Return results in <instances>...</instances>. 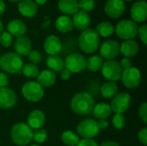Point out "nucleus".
Here are the masks:
<instances>
[{
	"label": "nucleus",
	"instance_id": "603ef678",
	"mask_svg": "<svg viewBox=\"0 0 147 146\" xmlns=\"http://www.w3.org/2000/svg\"><path fill=\"white\" fill-rule=\"evenodd\" d=\"M9 2H12V3H16V2H20L21 0H8Z\"/></svg>",
	"mask_w": 147,
	"mask_h": 146
},
{
	"label": "nucleus",
	"instance_id": "8fccbe9b",
	"mask_svg": "<svg viewBox=\"0 0 147 146\" xmlns=\"http://www.w3.org/2000/svg\"><path fill=\"white\" fill-rule=\"evenodd\" d=\"M48 0H34V3L37 4V5H43L45 4Z\"/></svg>",
	"mask_w": 147,
	"mask_h": 146
},
{
	"label": "nucleus",
	"instance_id": "1a4fd4ad",
	"mask_svg": "<svg viewBox=\"0 0 147 146\" xmlns=\"http://www.w3.org/2000/svg\"><path fill=\"white\" fill-rule=\"evenodd\" d=\"M65 68L71 73H79L86 68V59L78 52L69 54L65 59Z\"/></svg>",
	"mask_w": 147,
	"mask_h": 146
},
{
	"label": "nucleus",
	"instance_id": "412c9836",
	"mask_svg": "<svg viewBox=\"0 0 147 146\" xmlns=\"http://www.w3.org/2000/svg\"><path fill=\"white\" fill-rule=\"evenodd\" d=\"M140 46L139 43L134 40H124L120 45V52L125 58H133L139 52Z\"/></svg>",
	"mask_w": 147,
	"mask_h": 146
},
{
	"label": "nucleus",
	"instance_id": "f704fd0d",
	"mask_svg": "<svg viewBox=\"0 0 147 146\" xmlns=\"http://www.w3.org/2000/svg\"><path fill=\"white\" fill-rule=\"evenodd\" d=\"M112 124L116 130H121L125 127L126 118L123 114H115L112 118Z\"/></svg>",
	"mask_w": 147,
	"mask_h": 146
},
{
	"label": "nucleus",
	"instance_id": "a211bd4d",
	"mask_svg": "<svg viewBox=\"0 0 147 146\" xmlns=\"http://www.w3.org/2000/svg\"><path fill=\"white\" fill-rule=\"evenodd\" d=\"M46 122V115L40 109H34L31 111L27 119V124L31 129H40Z\"/></svg>",
	"mask_w": 147,
	"mask_h": 146
},
{
	"label": "nucleus",
	"instance_id": "3c124183",
	"mask_svg": "<svg viewBox=\"0 0 147 146\" xmlns=\"http://www.w3.org/2000/svg\"><path fill=\"white\" fill-rule=\"evenodd\" d=\"M3 32V22L0 20V35Z\"/></svg>",
	"mask_w": 147,
	"mask_h": 146
},
{
	"label": "nucleus",
	"instance_id": "58836bf2",
	"mask_svg": "<svg viewBox=\"0 0 147 146\" xmlns=\"http://www.w3.org/2000/svg\"><path fill=\"white\" fill-rule=\"evenodd\" d=\"M138 34L140 36V40L145 44H147V25L146 23L140 25V27H139L138 29Z\"/></svg>",
	"mask_w": 147,
	"mask_h": 146
},
{
	"label": "nucleus",
	"instance_id": "37998d69",
	"mask_svg": "<svg viewBox=\"0 0 147 146\" xmlns=\"http://www.w3.org/2000/svg\"><path fill=\"white\" fill-rule=\"evenodd\" d=\"M9 77L8 75L2 71L0 72V88H5L9 85Z\"/></svg>",
	"mask_w": 147,
	"mask_h": 146
},
{
	"label": "nucleus",
	"instance_id": "c9c22d12",
	"mask_svg": "<svg viewBox=\"0 0 147 146\" xmlns=\"http://www.w3.org/2000/svg\"><path fill=\"white\" fill-rule=\"evenodd\" d=\"M96 6L95 0H80L78 2V7L79 10L89 13L94 9Z\"/></svg>",
	"mask_w": 147,
	"mask_h": 146
},
{
	"label": "nucleus",
	"instance_id": "09e8293b",
	"mask_svg": "<svg viewBox=\"0 0 147 146\" xmlns=\"http://www.w3.org/2000/svg\"><path fill=\"white\" fill-rule=\"evenodd\" d=\"M6 6H5V3L3 0H0V15H3L5 11Z\"/></svg>",
	"mask_w": 147,
	"mask_h": 146
},
{
	"label": "nucleus",
	"instance_id": "2f4dec72",
	"mask_svg": "<svg viewBox=\"0 0 147 146\" xmlns=\"http://www.w3.org/2000/svg\"><path fill=\"white\" fill-rule=\"evenodd\" d=\"M78 41L74 38H67L64 43H62V49L60 53L62 55L68 56L69 54L73 53L78 47Z\"/></svg>",
	"mask_w": 147,
	"mask_h": 146
},
{
	"label": "nucleus",
	"instance_id": "ea45409f",
	"mask_svg": "<svg viewBox=\"0 0 147 146\" xmlns=\"http://www.w3.org/2000/svg\"><path fill=\"white\" fill-rule=\"evenodd\" d=\"M139 116L141 120L146 124L147 123V102H143L139 108Z\"/></svg>",
	"mask_w": 147,
	"mask_h": 146
},
{
	"label": "nucleus",
	"instance_id": "a19ab883",
	"mask_svg": "<svg viewBox=\"0 0 147 146\" xmlns=\"http://www.w3.org/2000/svg\"><path fill=\"white\" fill-rule=\"evenodd\" d=\"M76 146H99L98 144L92 139H82L78 141Z\"/></svg>",
	"mask_w": 147,
	"mask_h": 146
},
{
	"label": "nucleus",
	"instance_id": "7c9ffc66",
	"mask_svg": "<svg viewBox=\"0 0 147 146\" xmlns=\"http://www.w3.org/2000/svg\"><path fill=\"white\" fill-rule=\"evenodd\" d=\"M61 140L65 145L76 146L80 140V137L71 130H65L61 134Z\"/></svg>",
	"mask_w": 147,
	"mask_h": 146
},
{
	"label": "nucleus",
	"instance_id": "4be33fe9",
	"mask_svg": "<svg viewBox=\"0 0 147 146\" xmlns=\"http://www.w3.org/2000/svg\"><path fill=\"white\" fill-rule=\"evenodd\" d=\"M7 32H9L12 36H22L27 32V25L20 19H14L8 23Z\"/></svg>",
	"mask_w": 147,
	"mask_h": 146
},
{
	"label": "nucleus",
	"instance_id": "b1692460",
	"mask_svg": "<svg viewBox=\"0 0 147 146\" xmlns=\"http://www.w3.org/2000/svg\"><path fill=\"white\" fill-rule=\"evenodd\" d=\"M59 10L65 15H75L79 11L78 0H59L58 3Z\"/></svg>",
	"mask_w": 147,
	"mask_h": 146
},
{
	"label": "nucleus",
	"instance_id": "c756f323",
	"mask_svg": "<svg viewBox=\"0 0 147 146\" xmlns=\"http://www.w3.org/2000/svg\"><path fill=\"white\" fill-rule=\"evenodd\" d=\"M103 62V59L100 55H92L86 59V68L92 72H97L101 71Z\"/></svg>",
	"mask_w": 147,
	"mask_h": 146
},
{
	"label": "nucleus",
	"instance_id": "423d86ee",
	"mask_svg": "<svg viewBox=\"0 0 147 146\" xmlns=\"http://www.w3.org/2000/svg\"><path fill=\"white\" fill-rule=\"evenodd\" d=\"M22 94L27 101L37 102L44 97L45 91L37 82L28 81L22 86Z\"/></svg>",
	"mask_w": 147,
	"mask_h": 146
},
{
	"label": "nucleus",
	"instance_id": "864d4df0",
	"mask_svg": "<svg viewBox=\"0 0 147 146\" xmlns=\"http://www.w3.org/2000/svg\"><path fill=\"white\" fill-rule=\"evenodd\" d=\"M29 146H39L38 145H30Z\"/></svg>",
	"mask_w": 147,
	"mask_h": 146
},
{
	"label": "nucleus",
	"instance_id": "ddd939ff",
	"mask_svg": "<svg viewBox=\"0 0 147 146\" xmlns=\"http://www.w3.org/2000/svg\"><path fill=\"white\" fill-rule=\"evenodd\" d=\"M126 10V5L123 0H107L104 4L105 14L113 19L121 16Z\"/></svg>",
	"mask_w": 147,
	"mask_h": 146
},
{
	"label": "nucleus",
	"instance_id": "2eb2a0df",
	"mask_svg": "<svg viewBox=\"0 0 147 146\" xmlns=\"http://www.w3.org/2000/svg\"><path fill=\"white\" fill-rule=\"evenodd\" d=\"M132 21L134 22H144L147 18V3L145 0L135 2L130 9Z\"/></svg>",
	"mask_w": 147,
	"mask_h": 146
},
{
	"label": "nucleus",
	"instance_id": "6e6552de",
	"mask_svg": "<svg viewBox=\"0 0 147 146\" xmlns=\"http://www.w3.org/2000/svg\"><path fill=\"white\" fill-rule=\"evenodd\" d=\"M77 134L83 139H93L99 134L100 130L96 120L93 119H85L78 123L77 126Z\"/></svg>",
	"mask_w": 147,
	"mask_h": 146
},
{
	"label": "nucleus",
	"instance_id": "9b49d317",
	"mask_svg": "<svg viewBox=\"0 0 147 146\" xmlns=\"http://www.w3.org/2000/svg\"><path fill=\"white\" fill-rule=\"evenodd\" d=\"M131 96L126 92H121L116 94L111 100L110 108L112 112L115 114H123L126 113L131 105Z\"/></svg>",
	"mask_w": 147,
	"mask_h": 146
},
{
	"label": "nucleus",
	"instance_id": "f8f14e48",
	"mask_svg": "<svg viewBox=\"0 0 147 146\" xmlns=\"http://www.w3.org/2000/svg\"><path fill=\"white\" fill-rule=\"evenodd\" d=\"M120 54V43L115 40H108L100 46V56L107 60H112Z\"/></svg>",
	"mask_w": 147,
	"mask_h": 146
},
{
	"label": "nucleus",
	"instance_id": "f3484780",
	"mask_svg": "<svg viewBox=\"0 0 147 146\" xmlns=\"http://www.w3.org/2000/svg\"><path fill=\"white\" fill-rule=\"evenodd\" d=\"M14 50L18 55L28 56L32 50V42L30 39L25 35L17 37L14 41Z\"/></svg>",
	"mask_w": 147,
	"mask_h": 146
},
{
	"label": "nucleus",
	"instance_id": "c85d7f7f",
	"mask_svg": "<svg viewBox=\"0 0 147 146\" xmlns=\"http://www.w3.org/2000/svg\"><path fill=\"white\" fill-rule=\"evenodd\" d=\"M96 32L98 34L99 36L102 37H110L115 33V27L109 22H102L96 25Z\"/></svg>",
	"mask_w": 147,
	"mask_h": 146
},
{
	"label": "nucleus",
	"instance_id": "cd10ccee",
	"mask_svg": "<svg viewBox=\"0 0 147 146\" xmlns=\"http://www.w3.org/2000/svg\"><path fill=\"white\" fill-rule=\"evenodd\" d=\"M118 91V86L116 83L114 82H106L104 83L100 89V93L102 96L105 99H112Z\"/></svg>",
	"mask_w": 147,
	"mask_h": 146
},
{
	"label": "nucleus",
	"instance_id": "c03bdc74",
	"mask_svg": "<svg viewBox=\"0 0 147 146\" xmlns=\"http://www.w3.org/2000/svg\"><path fill=\"white\" fill-rule=\"evenodd\" d=\"M120 65L121 67L122 68V70H126V69H128L130 67H132V61L129 58H122L121 60V63H120Z\"/></svg>",
	"mask_w": 147,
	"mask_h": 146
},
{
	"label": "nucleus",
	"instance_id": "a18cd8bd",
	"mask_svg": "<svg viewBox=\"0 0 147 146\" xmlns=\"http://www.w3.org/2000/svg\"><path fill=\"white\" fill-rule=\"evenodd\" d=\"M97 122V126H98V128L100 131H102V130H105L109 127V121L107 120H98Z\"/></svg>",
	"mask_w": 147,
	"mask_h": 146
},
{
	"label": "nucleus",
	"instance_id": "20e7f679",
	"mask_svg": "<svg viewBox=\"0 0 147 146\" xmlns=\"http://www.w3.org/2000/svg\"><path fill=\"white\" fill-rule=\"evenodd\" d=\"M22 66V58L15 52H6L0 57V68L3 72L9 74L21 73Z\"/></svg>",
	"mask_w": 147,
	"mask_h": 146
},
{
	"label": "nucleus",
	"instance_id": "6ab92c4d",
	"mask_svg": "<svg viewBox=\"0 0 147 146\" xmlns=\"http://www.w3.org/2000/svg\"><path fill=\"white\" fill-rule=\"evenodd\" d=\"M18 11L22 16L32 18L38 13V5L33 0H21L18 3Z\"/></svg>",
	"mask_w": 147,
	"mask_h": 146
},
{
	"label": "nucleus",
	"instance_id": "7ed1b4c3",
	"mask_svg": "<svg viewBox=\"0 0 147 146\" xmlns=\"http://www.w3.org/2000/svg\"><path fill=\"white\" fill-rule=\"evenodd\" d=\"M10 138L16 145H28L33 140V129L25 122L16 123L11 128Z\"/></svg>",
	"mask_w": 147,
	"mask_h": 146
},
{
	"label": "nucleus",
	"instance_id": "72a5a7b5",
	"mask_svg": "<svg viewBox=\"0 0 147 146\" xmlns=\"http://www.w3.org/2000/svg\"><path fill=\"white\" fill-rule=\"evenodd\" d=\"M47 137H48L47 132L43 128H40L33 131V140L37 144L45 143L47 139Z\"/></svg>",
	"mask_w": 147,
	"mask_h": 146
},
{
	"label": "nucleus",
	"instance_id": "e433bc0d",
	"mask_svg": "<svg viewBox=\"0 0 147 146\" xmlns=\"http://www.w3.org/2000/svg\"><path fill=\"white\" fill-rule=\"evenodd\" d=\"M13 43V36L7 31H3L0 35V44L2 46L7 48Z\"/></svg>",
	"mask_w": 147,
	"mask_h": 146
},
{
	"label": "nucleus",
	"instance_id": "5fc2aeb1",
	"mask_svg": "<svg viewBox=\"0 0 147 146\" xmlns=\"http://www.w3.org/2000/svg\"><path fill=\"white\" fill-rule=\"evenodd\" d=\"M125 1H127V2H131V1H133V0H125Z\"/></svg>",
	"mask_w": 147,
	"mask_h": 146
},
{
	"label": "nucleus",
	"instance_id": "f257e3e1",
	"mask_svg": "<svg viewBox=\"0 0 147 146\" xmlns=\"http://www.w3.org/2000/svg\"><path fill=\"white\" fill-rule=\"evenodd\" d=\"M95 100L88 92H78L75 94L70 102L71 111L79 115H87L92 113Z\"/></svg>",
	"mask_w": 147,
	"mask_h": 146
},
{
	"label": "nucleus",
	"instance_id": "f03ea898",
	"mask_svg": "<svg viewBox=\"0 0 147 146\" xmlns=\"http://www.w3.org/2000/svg\"><path fill=\"white\" fill-rule=\"evenodd\" d=\"M78 45L84 52L91 54L96 52L99 48L100 36L95 29L87 28L80 34Z\"/></svg>",
	"mask_w": 147,
	"mask_h": 146
},
{
	"label": "nucleus",
	"instance_id": "4c0bfd02",
	"mask_svg": "<svg viewBox=\"0 0 147 146\" xmlns=\"http://www.w3.org/2000/svg\"><path fill=\"white\" fill-rule=\"evenodd\" d=\"M28 59L31 64L37 65L42 60V55L41 53L37 50H31V52L28 55Z\"/></svg>",
	"mask_w": 147,
	"mask_h": 146
},
{
	"label": "nucleus",
	"instance_id": "49530a36",
	"mask_svg": "<svg viewBox=\"0 0 147 146\" xmlns=\"http://www.w3.org/2000/svg\"><path fill=\"white\" fill-rule=\"evenodd\" d=\"M71 75V73L67 69H65V68H64V69L60 71V77H61L62 80L66 81V80L70 79Z\"/></svg>",
	"mask_w": 147,
	"mask_h": 146
},
{
	"label": "nucleus",
	"instance_id": "79ce46f5",
	"mask_svg": "<svg viewBox=\"0 0 147 146\" xmlns=\"http://www.w3.org/2000/svg\"><path fill=\"white\" fill-rule=\"evenodd\" d=\"M138 139L140 140V142L143 145H147V128L144 127L142 128L139 133H138Z\"/></svg>",
	"mask_w": 147,
	"mask_h": 146
},
{
	"label": "nucleus",
	"instance_id": "393cba45",
	"mask_svg": "<svg viewBox=\"0 0 147 146\" xmlns=\"http://www.w3.org/2000/svg\"><path fill=\"white\" fill-rule=\"evenodd\" d=\"M55 28L57 30L62 34H66L73 29L72 19L69 15H60L57 18L55 22Z\"/></svg>",
	"mask_w": 147,
	"mask_h": 146
},
{
	"label": "nucleus",
	"instance_id": "473e14b6",
	"mask_svg": "<svg viewBox=\"0 0 147 146\" xmlns=\"http://www.w3.org/2000/svg\"><path fill=\"white\" fill-rule=\"evenodd\" d=\"M22 72L26 77L30 78V79H34V78H37V77L40 73V70H39V67L37 66V65L28 63V64L23 65Z\"/></svg>",
	"mask_w": 147,
	"mask_h": 146
},
{
	"label": "nucleus",
	"instance_id": "9d476101",
	"mask_svg": "<svg viewBox=\"0 0 147 146\" xmlns=\"http://www.w3.org/2000/svg\"><path fill=\"white\" fill-rule=\"evenodd\" d=\"M142 79V75L140 71L137 67H130L128 69L123 70L121 80L123 85L127 89H135L137 88Z\"/></svg>",
	"mask_w": 147,
	"mask_h": 146
},
{
	"label": "nucleus",
	"instance_id": "5701e85b",
	"mask_svg": "<svg viewBox=\"0 0 147 146\" xmlns=\"http://www.w3.org/2000/svg\"><path fill=\"white\" fill-rule=\"evenodd\" d=\"M37 83L42 88H48L56 83V74L51 70H43L37 77Z\"/></svg>",
	"mask_w": 147,
	"mask_h": 146
},
{
	"label": "nucleus",
	"instance_id": "de8ad7c7",
	"mask_svg": "<svg viewBox=\"0 0 147 146\" xmlns=\"http://www.w3.org/2000/svg\"><path fill=\"white\" fill-rule=\"evenodd\" d=\"M100 146H121L118 143L115 141H105Z\"/></svg>",
	"mask_w": 147,
	"mask_h": 146
},
{
	"label": "nucleus",
	"instance_id": "4468645a",
	"mask_svg": "<svg viewBox=\"0 0 147 146\" xmlns=\"http://www.w3.org/2000/svg\"><path fill=\"white\" fill-rule=\"evenodd\" d=\"M17 96L15 91L8 87L0 88V108L9 109L16 106Z\"/></svg>",
	"mask_w": 147,
	"mask_h": 146
},
{
	"label": "nucleus",
	"instance_id": "aec40b11",
	"mask_svg": "<svg viewBox=\"0 0 147 146\" xmlns=\"http://www.w3.org/2000/svg\"><path fill=\"white\" fill-rule=\"evenodd\" d=\"M72 23L73 27H75L78 30L84 31L87 28H89L90 23H91V18L90 15L84 11H78L75 15H73Z\"/></svg>",
	"mask_w": 147,
	"mask_h": 146
},
{
	"label": "nucleus",
	"instance_id": "dca6fc26",
	"mask_svg": "<svg viewBox=\"0 0 147 146\" xmlns=\"http://www.w3.org/2000/svg\"><path fill=\"white\" fill-rule=\"evenodd\" d=\"M43 46L46 52L49 56L59 55V53H60L62 49V41L58 36L54 34H51L45 39Z\"/></svg>",
	"mask_w": 147,
	"mask_h": 146
},
{
	"label": "nucleus",
	"instance_id": "0eeeda50",
	"mask_svg": "<svg viewBox=\"0 0 147 146\" xmlns=\"http://www.w3.org/2000/svg\"><path fill=\"white\" fill-rule=\"evenodd\" d=\"M101 71L103 77L106 78L108 81L116 83L121 79L123 70L118 61L112 59L103 62Z\"/></svg>",
	"mask_w": 147,
	"mask_h": 146
},
{
	"label": "nucleus",
	"instance_id": "a878e982",
	"mask_svg": "<svg viewBox=\"0 0 147 146\" xmlns=\"http://www.w3.org/2000/svg\"><path fill=\"white\" fill-rule=\"evenodd\" d=\"M93 115L98 120H107L111 116L112 109L110 105L105 102H100L98 104H95L93 110Z\"/></svg>",
	"mask_w": 147,
	"mask_h": 146
},
{
	"label": "nucleus",
	"instance_id": "bb28decb",
	"mask_svg": "<svg viewBox=\"0 0 147 146\" xmlns=\"http://www.w3.org/2000/svg\"><path fill=\"white\" fill-rule=\"evenodd\" d=\"M47 66L53 72H60L65 68V60L59 55H50L47 57Z\"/></svg>",
	"mask_w": 147,
	"mask_h": 146
},
{
	"label": "nucleus",
	"instance_id": "39448f33",
	"mask_svg": "<svg viewBox=\"0 0 147 146\" xmlns=\"http://www.w3.org/2000/svg\"><path fill=\"white\" fill-rule=\"evenodd\" d=\"M139 26L132 20H122L119 22L115 28L117 36L124 40H133L138 35Z\"/></svg>",
	"mask_w": 147,
	"mask_h": 146
}]
</instances>
